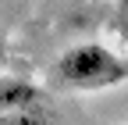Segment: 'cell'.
Returning a JSON list of instances; mask_svg holds the SVG:
<instances>
[{
    "label": "cell",
    "mask_w": 128,
    "mask_h": 125,
    "mask_svg": "<svg viewBox=\"0 0 128 125\" xmlns=\"http://www.w3.org/2000/svg\"><path fill=\"white\" fill-rule=\"evenodd\" d=\"M54 82L60 89H78V93H96L128 82V57L114 54L103 43H75L54 61Z\"/></svg>",
    "instance_id": "obj_1"
},
{
    "label": "cell",
    "mask_w": 128,
    "mask_h": 125,
    "mask_svg": "<svg viewBox=\"0 0 128 125\" xmlns=\"http://www.w3.org/2000/svg\"><path fill=\"white\" fill-rule=\"evenodd\" d=\"M39 89L32 82H22V79H0V114L4 111H14V107H28V104H39Z\"/></svg>",
    "instance_id": "obj_2"
},
{
    "label": "cell",
    "mask_w": 128,
    "mask_h": 125,
    "mask_svg": "<svg viewBox=\"0 0 128 125\" xmlns=\"http://www.w3.org/2000/svg\"><path fill=\"white\" fill-rule=\"evenodd\" d=\"M0 125H57L54 114L39 104H28V107H14V111H4L0 114Z\"/></svg>",
    "instance_id": "obj_3"
},
{
    "label": "cell",
    "mask_w": 128,
    "mask_h": 125,
    "mask_svg": "<svg viewBox=\"0 0 128 125\" xmlns=\"http://www.w3.org/2000/svg\"><path fill=\"white\" fill-rule=\"evenodd\" d=\"M118 29L124 32V39H128V0H118Z\"/></svg>",
    "instance_id": "obj_4"
},
{
    "label": "cell",
    "mask_w": 128,
    "mask_h": 125,
    "mask_svg": "<svg viewBox=\"0 0 128 125\" xmlns=\"http://www.w3.org/2000/svg\"><path fill=\"white\" fill-rule=\"evenodd\" d=\"M7 65V39H4V32H0V68Z\"/></svg>",
    "instance_id": "obj_5"
}]
</instances>
